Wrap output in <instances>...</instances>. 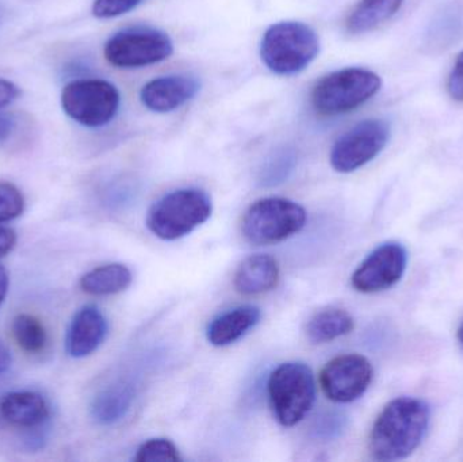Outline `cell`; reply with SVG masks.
<instances>
[{
	"mask_svg": "<svg viewBox=\"0 0 463 462\" xmlns=\"http://www.w3.org/2000/svg\"><path fill=\"white\" fill-rule=\"evenodd\" d=\"M200 90V80L194 76H160L143 87L140 98L143 105L149 110L155 113H170L190 102Z\"/></svg>",
	"mask_w": 463,
	"mask_h": 462,
	"instance_id": "12",
	"label": "cell"
},
{
	"mask_svg": "<svg viewBox=\"0 0 463 462\" xmlns=\"http://www.w3.org/2000/svg\"><path fill=\"white\" fill-rule=\"evenodd\" d=\"M19 87L7 79L0 78V110L7 108L19 97Z\"/></svg>",
	"mask_w": 463,
	"mask_h": 462,
	"instance_id": "28",
	"label": "cell"
},
{
	"mask_svg": "<svg viewBox=\"0 0 463 462\" xmlns=\"http://www.w3.org/2000/svg\"><path fill=\"white\" fill-rule=\"evenodd\" d=\"M408 254L404 246L394 241L381 244L370 252L351 277L354 289L364 295L391 289L404 276Z\"/></svg>",
	"mask_w": 463,
	"mask_h": 462,
	"instance_id": "11",
	"label": "cell"
},
{
	"mask_svg": "<svg viewBox=\"0 0 463 462\" xmlns=\"http://www.w3.org/2000/svg\"><path fill=\"white\" fill-rule=\"evenodd\" d=\"M430 425V409L415 398H397L383 407L373 425L370 455L377 461L410 457L423 442Z\"/></svg>",
	"mask_w": 463,
	"mask_h": 462,
	"instance_id": "1",
	"label": "cell"
},
{
	"mask_svg": "<svg viewBox=\"0 0 463 462\" xmlns=\"http://www.w3.org/2000/svg\"><path fill=\"white\" fill-rule=\"evenodd\" d=\"M381 78L366 68L335 71L316 83L310 102L321 116L350 113L372 99L381 89Z\"/></svg>",
	"mask_w": 463,
	"mask_h": 462,
	"instance_id": "4",
	"label": "cell"
},
{
	"mask_svg": "<svg viewBox=\"0 0 463 462\" xmlns=\"http://www.w3.org/2000/svg\"><path fill=\"white\" fill-rule=\"evenodd\" d=\"M132 271L122 263H109L84 274L80 288L91 296H111L125 292L132 285Z\"/></svg>",
	"mask_w": 463,
	"mask_h": 462,
	"instance_id": "19",
	"label": "cell"
},
{
	"mask_svg": "<svg viewBox=\"0 0 463 462\" xmlns=\"http://www.w3.org/2000/svg\"><path fill=\"white\" fill-rule=\"evenodd\" d=\"M261 319L258 306H241L224 312L209 323L206 338L214 347H227L247 335Z\"/></svg>",
	"mask_w": 463,
	"mask_h": 462,
	"instance_id": "15",
	"label": "cell"
},
{
	"mask_svg": "<svg viewBox=\"0 0 463 462\" xmlns=\"http://www.w3.org/2000/svg\"><path fill=\"white\" fill-rule=\"evenodd\" d=\"M8 284H10V279H8L7 270L3 266H0V306H2L5 296H7Z\"/></svg>",
	"mask_w": 463,
	"mask_h": 462,
	"instance_id": "32",
	"label": "cell"
},
{
	"mask_svg": "<svg viewBox=\"0 0 463 462\" xmlns=\"http://www.w3.org/2000/svg\"><path fill=\"white\" fill-rule=\"evenodd\" d=\"M146 0H94L92 14L99 19L117 18L129 13Z\"/></svg>",
	"mask_w": 463,
	"mask_h": 462,
	"instance_id": "26",
	"label": "cell"
},
{
	"mask_svg": "<svg viewBox=\"0 0 463 462\" xmlns=\"http://www.w3.org/2000/svg\"><path fill=\"white\" fill-rule=\"evenodd\" d=\"M2 417L18 428L34 429L43 425L49 418L45 399L35 392H13L0 401Z\"/></svg>",
	"mask_w": 463,
	"mask_h": 462,
	"instance_id": "16",
	"label": "cell"
},
{
	"mask_svg": "<svg viewBox=\"0 0 463 462\" xmlns=\"http://www.w3.org/2000/svg\"><path fill=\"white\" fill-rule=\"evenodd\" d=\"M404 0H359L348 14L345 29L350 34H364L377 29L396 15Z\"/></svg>",
	"mask_w": 463,
	"mask_h": 462,
	"instance_id": "18",
	"label": "cell"
},
{
	"mask_svg": "<svg viewBox=\"0 0 463 462\" xmlns=\"http://www.w3.org/2000/svg\"><path fill=\"white\" fill-rule=\"evenodd\" d=\"M108 320L98 306L79 309L68 327L65 350L72 358H84L99 349L108 335Z\"/></svg>",
	"mask_w": 463,
	"mask_h": 462,
	"instance_id": "13",
	"label": "cell"
},
{
	"mask_svg": "<svg viewBox=\"0 0 463 462\" xmlns=\"http://www.w3.org/2000/svg\"><path fill=\"white\" fill-rule=\"evenodd\" d=\"M305 224L304 206L288 198H261L242 216L241 235L253 246H271L296 235Z\"/></svg>",
	"mask_w": 463,
	"mask_h": 462,
	"instance_id": "5",
	"label": "cell"
},
{
	"mask_svg": "<svg viewBox=\"0 0 463 462\" xmlns=\"http://www.w3.org/2000/svg\"><path fill=\"white\" fill-rule=\"evenodd\" d=\"M135 387L129 382H116L100 391L91 404V417L99 425L119 422L135 401Z\"/></svg>",
	"mask_w": 463,
	"mask_h": 462,
	"instance_id": "17",
	"label": "cell"
},
{
	"mask_svg": "<svg viewBox=\"0 0 463 462\" xmlns=\"http://www.w3.org/2000/svg\"><path fill=\"white\" fill-rule=\"evenodd\" d=\"M15 244V231L8 227H0V258H5V255L10 254Z\"/></svg>",
	"mask_w": 463,
	"mask_h": 462,
	"instance_id": "29",
	"label": "cell"
},
{
	"mask_svg": "<svg viewBox=\"0 0 463 462\" xmlns=\"http://www.w3.org/2000/svg\"><path fill=\"white\" fill-rule=\"evenodd\" d=\"M14 339L16 344L21 347L24 352L35 354V353L43 352L46 346V331L43 323L29 314H21L14 319L13 325Z\"/></svg>",
	"mask_w": 463,
	"mask_h": 462,
	"instance_id": "21",
	"label": "cell"
},
{
	"mask_svg": "<svg viewBox=\"0 0 463 462\" xmlns=\"http://www.w3.org/2000/svg\"><path fill=\"white\" fill-rule=\"evenodd\" d=\"M11 361L13 358H11L10 350L0 342V376L10 369Z\"/></svg>",
	"mask_w": 463,
	"mask_h": 462,
	"instance_id": "31",
	"label": "cell"
},
{
	"mask_svg": "<svg viewBox=\"0 0 463 462\" xmlns=\"http://www.w3.org/2000/svg\"><path fill=\"white\" fill-rule=\"evenodd\" d=\"M355 327L350 312L343 308H328L317 312L307 325V336L312 344H328L348 335Z\"/></svg>",
	"mask_w": 463,
	"mask_h": 462,
	"instance_id": "20",
	"label": "cell"
},
{
	"mask_svg": "<svg viewBox=\"0 0 463 462\" xmlns=\"http://www.w3.org/2000/svg\"><path fill=\"white\" fill-rule=\"evenodd\" d=\"M458 341L461 342V344L463 346V322H462L461 327H459V330H458Z\"/></svg>",
	"mask_w": 463,
	"mask_h": 462,
	"instance_id": "33",
	"label": "cell"
},
{
	"mask_svg": "<svg viewBox=\"0 0 463 462\" xmlns=\"http://www.w3.org/2000/svg\"><path fill=\"white\" fill-rule=\"evenodd\" d=\"M448 92L457 102H463V52L457 57L456 64L449 76Z\"/></svg>",
	"mask_w": 463,
	"mask_h": 462,
	"instance_id": "27",
	"label": "cell"
},
{
	"mask_svg": "<svg viewBox=\"0 0 463 462\" xmlns=\"http://www.w3.org/2000/svg\"><path fill=\"white\" fill-rule=\"evenodd\" d=\"M280 269L271 255L255 254L245 258L233 277L234 289L242 296L263 295L277 287Z\"/></svg>",
	"mask_w": 463,
	"mask_h": 462,
	"instance_id": "14",
	"label": "cell"
},
{
	"mask_svg": "<svg viewBox=\"0 0 463 462\" xmlns=\"http://www.w3.org/2000/svg\"><path fill=\"white\" fill-rule=\"evenodd\" d=\"M213 212L205 190L187 187L168 193L154 203L146 214V227L156 238L178 240L208 222Z\"/></svg>",
	"mask_w": 463,
	"mask_h": 462,
	"instance_id": "2",
	"label": "cell"
},
{
	"mask_svg": "<svg viewBox=\"0 0 463 462\" xmlns=\"http://www.w3.org/2000/svg\"><path fill=\"white\" fill-rule=\"evenodd\" d=\"M24 198L21 190L8 182H0V224L21 216Z\"/></svg>",
	"mask_w": 463,
	"mask_h": 462,
	"instance_id": "25",
	"label": "cell"
},
{
	"mask_svg": "<svg viewBox=\"0 0 463 462\" xmlns=\"http://www.w3.org/2000/svg\"><path fill=\"white\" fill-rule=\"evenodd\" d=\"M174 43L163 30L148 26L119 30L105 43V59L117 68H143L165 61L173 54Z\"/></svg>",
	"mask_w": 463,
	"mask_h": 462,
	"instance_id": "8",
	"label": "cell"
},
{
	"mask_svg": "<svg viewBox=\"0 0 463 462\" xmlns=\"http://www.w3.org/2000/svg\"><path fill=\"white\" fill-rule=\"evenodd\" d=\"M348 418L345 412L324 411L313 422L310 434L318 441L328 442L339 438L347 428Z\"/></svg>",
	"mask_w": 463,
	"mask_h": 462,
	"instance_id": "23",
	"label": "cell"
},
{
	"mask_svg": "<svg viewBox=\"0 0 463 462\" xmlns=\"http://www.w3.org/2000/svg\"><path fill=\"white\" fill-rule=\"evenodd\" d=\"M178 448L174 442L165 438H154L144 442L136 453L137 462H176L181 461Z\"/></svg>",
	"mask_w": 463,
	"mask_h": 462,
	"instance_id": "24",
	"label": "cell"
},
{
	"mask_svg": "<svg viewBox=\"0 0 463 462\" xmlns=\"http://www.w3.org/2000/svg\"><path fill=\"white\" fill-rule=\"evenodd\" d=\"M373 376L372 363L364 355H339L324 366L320 387L324 395L334 403H353L369 390Z\"/></svg>",
	"mask_w": 463,
	"mask_h": 462,
	"instance_id": "10",
	"label": "cell"
},
{
	"mask_svg": "<svg viewBox=\"0 0 463 462\" xmlns=\"http://www.w3.org/2000/svg\"><path fill=\"white\" fill-rule=\"evenodd\" d=\"M391 127L383 119H364L337 138L329 155L332 168L348 174L372 162L388 144Z\"/></svg>",
	"mask_w": 463,
	"mask_h": 462,
	"instance_id": "9",
	"label": "cell"
},
{
	"mask_svg": "<svg viewBox=\"0 0 463 462\" xmlns=\"http://www.w3.org/2000/svg\"><path fill=\"white\" fill-rule=\"evenodd\" d=\"M320 52L317 33L304 22L285 21L272 24L264 33L260 56L271 72L280 76L304 71Z\"/></svg>",
	"mask_w": 463,
	"mask_h": 462,
	"instance_id": "3",
	"label": "cell"
},
{
	"mask_svg": "<svg viewBox=\"0 0 463 462\" xmlns=\"http://www.w3.org/2000/svg\"><path fill=\"white\" fill-rule=\"evenodd\" d=\"M16 122L10 114L0 113V144L7 141L15 130Z\"/></svg>",
	"mask_w": 463,
	"mask_h": 462,
	"instance_id": "30",
	"label": "cell"
},
{
	"mask_svg": "<svg viewBox=\"0 0 463 462\" xmlns=\"http://www.w3.org/2000/svg\"><path fill=\"white\" fill-rule=\"evenodd\" d=\"M267 390L275 420L285 428H293L301 422L315 404V376L304 363L278 366L269 374Z\"/></svg>",
	"mask_w": 463,
	"mask_h": 462,
	"instance_id": "6",
	"label": "cell"
},
{
	"mask_svg": "<svg viewBox=\"0 0 463 462\" xmlns=\"http://www.w3.org/2000/svg\"><path fill=\"white\" fill-rule=\"evenodd\" d=\"M297 165L296 152L291 148H279L264 162L259 174V184L263 187L278 186L293 173Z\"/></svg>",
	"mask_w": 463,
	"mask_h": 462,
	"instance_id": "22",
	"label": "cell"
},
{
	"mask_svg": "<svg viewBox=\"0 0 463 462\" xmlns=\"http://www.w3.org/2000/svg\"><path fill=\"white\" fill-rule=\"evenodd\" d=\"M121 105V95L110 81L79 79L62 89L61 108L70 118L87 127L110 124Z\"/></svg>",
	"mask_w": 463,
	"mask_h": 462,
	"instance_id": "7",
	"label": "cell"
}]
</instances>
